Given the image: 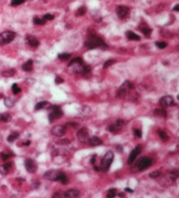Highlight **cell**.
Wrapping results in <instances>:
<instances>
[{"mask_svg":"<svg viewBox=\"0 0 179 198\" xmlns=\"http://www.w3.org/2000/svg\"><path fill=\"white\" fill-rule=\"evenodd\" d=\"M25 167H26V170L28 172H30V173H34L36 171V169H37V166H36L35 161L30 158H27L25 160Z\"/></svg>","mask_w":179,"mask_h":198,"instance_id":"cell-12","label":"cell"},{"mask_svg":"<svg viewBox=\"0 0 179 198\" xmlns=\"http://www.w3.org/2000/svg\"><path fill=\"white\" fill-rule=\"evenodd\" d=\"M77 138L81 142H87L89 139V131L86 127H82L77 132Z\"/></svg>","mask_w":179,"mask_h":198,"instance_id":"cell-11","label":"cell"},{"mask_svg":"<svg viewBox=\"0 0 179 198\" xmlns=\"http://www.w3.org/2000/svg\"><path fill=\"white\" fill-rule=\"evenodd\" d=\"M140 31H141L144 35H145V36H148L149 35L152 33V28H150L149 27L145 26V27H143V28H140Z\"/></svg>","mask_w":179,"mask_h":198,"instance_id":"cell-31","label":"cell"},{"mask_svg":"<svg viewBox=\"0 0 179 198\" xmlns=\"http://www.w3.org/2000/svg\"><path fill=\"white\" fill-rule=\"evenodd\" d=\"M119 196H120V197H124V194H123V193H121V194H119Z\"/></svg>","mask_w":179,"mask_h":198,"instance_id":"cell-53","label":"cell"},{"mask_svg":"<svg viewBox=\"0 0 179 198\" xmlns=\"http://www.w3.org/2000/svg\"><path fill=\"white\" fill-rule=\"evenodd\" d=\"M15 99L12 98V97H6L4 100V104L6 107H13L15 104Z\"/></svg>","mask_w":179,"mask_h":198,"instance_id":"cell-24","label":"cell"},{"mask_svg":"<svg viewBox=\"0 0 179 198\" xmlns=\"http://www.w3.org/2000/svg\"><path fill=\"white\" fill-rule=\"evenodd\" d=\"M80 194V191L78 189L76 188H72V189H68V191L64 193L63 196L65 197H69V198H75V197H77L79 196Z\"/></svg>","mask_w":179,"mask_h":198,"instance_id":"cell-16","label":"cell"},{"mask_svg":"<svg viewBox=\"0 0 179 198\" xmlns=\"http://www.w3.org/2000/svg\"><path fill=\"white\" fill-rule=\"evenodd\" d=\"M134 88V85L132 84L131 82L126 80L122 84L121 88H119L118 91H117V96L121 99H124L126 97L127 94H128L129 90H131Z\"/></svg>","mask_w":179,"mask_h":198,"instance_id":"cell-4","label":"cell"},{"mask_svg":"<svg viewBox=\"0 0 179 198\" xmlns=\"http://www.w3.org/2000/svg\"><path fill=\"white\" fill-rule=\"evenodd\" d=\"M125 126V121L123 120H117L113 124L107 127V131L113 134H118L123 130V127Z\"/></svg>","mask_w":179,"mask_h":198,"instance_id":"cell-7","label":"cell"},{"mask_svg":"<svg viewBox=\"0 0 179 198\" xmlns=\"http://www.w3.org/2000/svg\"><path fill=\"white\" fill-rule=\"evenodd\" d=\"M85 13H86V8L84 6H81L80 8H78L77 12H76V15L77 16H83L85 14Z\"/></svg>","mask_w":179,"mask_h":198,"instance_id":"cell-35","label":"cell"},{"mask_svg":"<svg viewBox=\"0 0 179 198\" xmlns=\"http://www.w3.org/2000/svg\"><path fill=\"white\" fill-rule=\"evenodd\" d=\"M44 21H51V20L54 19V16L51 14H50V13H47V14H44L43 15V18Z\"/></svg>","mask_w":179,"mask_h":198,"instance_id":"cell-42","label":"cell"},{"mask_svg":"<svg viewBox=\"0 0 179 198\" xmlns=\"http://www.w3.org/2000/svg\"><path fill=\"white\" fill-rule=\"evenodd\" d=\"M130 12V8L126 6H120L117 8V15L120 19H124Z\"/></svg>","mask_w":179,"mask_h":198,"instance_id":"cell-13","label":"cell"},{"mask_svg":"<svg viewBox=\"0 0 179 198\" xmlns=\"http://www.w3.org/2000/svg\"><path fill=\"white\" fill-rule=\"evenodd\" d=\"M51 106V105L48 102H39L36 105V111L38 110H42V109H50V107Z\"/></svg>","mask_w":179,"mask_h":198,"instance_id":"cell-20","label":"cell"},{"mask_svg":"<svg viewBox=\"0 0 179 198\" xmlns=\"http://www.w3.org/2000/svg\"><path fill=\"white\" fill-rule=\"evenodd\" d=\"M29 144H30V141H27V142H25V143H23V145H25V146H28V145H29Z\"/></svg>","mask_w":179,"mask_h":198,"instance_id":"cell-51","label":"cell"},{"mask_svg":"<svg viewBox=\"0 0 179 198\" xmlns=\"http://www.w3.org/2000/svg\"><path fill=\"white\" fill-rule=\"evenodd\" d=\"M12 162L10 163H6L5 164H2V165H0V174H2V175H6V174L9 172V170L12 166Z\"/></svg>","mask_w":179,"mask_h":198,"instance_id":"cell-18","label":"cell"},{"mask_svg":"<svg viewBox=\"0 0 179 198\" xmlns=\"http://www.w3.org/2000/svg\"><path fill=\"white\" fill-rule=\"evenodd\" d=\"M117 151H119V152H123V146L122 145H117Z\"/></svg>","mask_w":179,"mask_h":198,"instance_id":"cell-46","label":"cell"},{"mask_svg":"<svg viewBox=\"0 0 179 198\" xmlns=\"http://www.w3.org/2000/svg\"><path fill=\"white\" fill-rule=\"evenodd\" d=\"M116 189L115 188H111L108 190V193L107 194H106V197L107 198H113L114 197L115 195H116Z\"/></svg>","mask_w":179,"mask_h":198,"instance_id":"cell-34","label":"cell"},{"mask_svg":"<svg viewBox=\"0 0 179 198\" xmlns=\"http://www.w3.org/2000/svg\"><path fill=\"white\" fill-rule=\"evenodd\" d=\"M115 63V60L114 59H109L107 60V61L105 62V64H104V68H107L108 66H110V65H112L113 64Z\"/></svg>","mask_w":179,"mask_h":198,"instance_id":"cell-40","label":"cell"},{"mask_svg":"<svg viewBox=\"0 0 179 198\" xmlns=\"http://www.w3.org/2000/svg\"><path fill=\"white\" fill-rule=\"evenodd\" d=\"M12 120V116L9 113L6 112V113L0 114V121L2 122H10Z\"/></svg>","mask_w":179,"mask_h":198,"instance_id":"cell-25","label":"cell"},{"mask_svg":"<svg viewBox=\"0 0 179 198\" xmlns=\"http://www.w3.org/2000/svg\"><path fill=\"white\" fill-rule=\"evenodd\" d=\"M113 157H114V155H113V152L109 150L107 151L104 157L102 158L101 162H100V165H99V170L103 171V172H107L108 169L110 168L111 166L112 163H113Z\"/></svg>","mask_w":179,"mask_h":198,"instance_id":"cell-3","label":"cell"},{"mask_svg":"<svg viewBox=\"0 0 179 198\" xmlns=\"http://www.w3.org/2000/svg\"><path fill=\"white\" fill-rule=\"evenodd\" d=\"M25 1H26V0H12L11 6H20V5L23 4V3H24Z\"/></svg>","mask_w":179,"mask_h":198,"instance_id":"cell-37","label":"cell"},{"mask_svg":"<svg viewBox=\"0 0 179 198\" xmlns=\"http://www.w3.org/2000/svg\"><path fill=\"white\" fill-rule=\"evenodd\" d=\"M90 111H91V109H90V107H89V106H83V108H82V110L80 111L79 116H81V117L86 116V115H88V114H89Z\"/></svg>","mask_w":179,"mask_h":198,"instance_id":"cell-27","label":"cell"},{"mask_svg":"<svg viewBox=\"0 0 179 198\" xmlns=\"http://www.w3.org/2000/svg\"><path fill=\"white\" fill-rule=\"evenodd\" d=\"M88 142H89V144H90L91 146L95 147V146L101 145L103 142H102L101 139H99L98 136H92V137H91V138L88 139Z\"/></svg>","mask_w":179,"mask_h":198,"instance_id":"cell-17","label":"cell"},{"mask_svg":"<svg viewBox=\"0 0 179 198\" xmlns=\"http://www.w3.org/2000/svg\"><path fill=\"white\" fill-rule=\"evenodd\" d=\"M58 57L61 60H67L71 57V54H69V53H62V54L58 55Z\"/></svg>","mask_w":179,"mask_h":198,"instance_id":"cell-36","label":"cell"},{"mask_svg":"<svg viewBox=\"0 0 179 198\" xmlns=\"http://www.w3.org/2000/svg\"><path fill=\"white\" fill-rule=\"evenodd\" d=\"M153 114H154V116L161 117V118H166L167 117V111L164 108L155 109L154 112H153Z\"/></svg>","mask_w":179,"mask_h":198,"instance_id":"cell-21","label":"cell"},{"mask_svg":"<svg viewBox=\"0 0 179 198\" xmlns=\"http://www.w3.org/2000/svg\"><path fill=\"white\" fill-rule=\"evenodd\" d=\"M96 157H97V155H93L92 157H91V164H94L95 163V160H96Z\"/></svg>","mask_w":179,"mask_h":198,"instance_id":"cell-47","label":"cell"},{"mask_svg":"<svg viewBox=\"0 0 179 198\" xmlns=\"http://www.w3.org/2000/svg\"><path fill=\"white\" fill-rule=\"evenodd\" d=\"M75 64H83V58H80V57L74 58L73 60H71V61L69 62V64H68V66L70 67V66H72V65H75Z\"/></svg>","mask_w":179,"mask_h":198,"instance_id":"cell-30","label":"cell"},{"mask_svg":"<svg viewBox=\"0 0 179 198\" xmlns=\"http://www.w3.org/2000/svg\"><path fill=\"white\" fill-rule=\"evenodd\" d=\"M153 159L149 158V157H141L140 159H138L135 164L132 165L131 167V172H142V171L145 170L148 167H150L153 164Z\"/></svg>","mask_w":179,"mask_h":198,"instance_id":"cell-2","label":"cell"},{"mask_svg":"<svg viewBox=\"0 0 179 198\" xmlns=\"http://www.w3.org/2000/svg\"><path fill=\"white\" fill-rule=\"evenodd\" d=\"M57 143L59 144V145H67V144H69L70 142H69L68 139H64V140L57 141Z\"/></svg>","mask_w":179,"mask_h":198,"instance_id":"cell-41","label":"cell"},{"mask_svg":"<svg viewBox=\"0 0 179 198\" xmlns=\"http://www.w3.org/2000/svg\"><path fill=\"white\" fill-rule=\"evenodd\" d=\"M68 126H71L73 127H77L78 124L77 123H68Z\"/></svg>","mask_w":179,"mask_h":198,"instance_id":"cell-48","label":"cell"},{"mask_svg":"<svg viewBox=\"0 0 179 198\" xmlns=\"http://www.w3.org/2000/svg\"><path fill=\"white\" fill-rule=\"evenodd\" d=\"M16 33L13 31H5L0 34V45L7 44L14 40Z\"/></svg>","mask_w":179,"mask_h":198,"instance_id":"cell-5","label":"cell"},{"mask_svg":"<svg viewBox=\"0 0 179 198\" xmlns=\"http://www.w3.org/2000/svg\"><path fill=\"white\" fill-rule=\"evenodd\" d=\"M33 22H34V24L36 25H43L45 24V21L43 19H39V18L37 17H35L34 19H33Z\"/></svg>","mask_w":179,"mask_h":198,"instance_id":"cell-33","label":"cell"},{"mask_svg":"<svg viewBox=\"0 0 179 198\" xmlns=\"http://www.w3.org/2000/svg\"><path fill=\"white\" fill-rule=\"evenodd\" d=\"M63 82H64V80H63V79L61 78V77L57 76L56 78H55V83H56V84H61V83H63Z\"/></svg>","mask_w":179,"mask_h":198,"instance_id":"cell-44","label":"cell"},{"mask_svg":"<svg viewBox=\"0 0 179 198\" xmlns=\"http://www.w3.org/2000/svg\"><path fill=\"white\" fill-rule=\"evenodd\" d=\"M84 46L87 47L88 49H96V48H101V49H106V44L104 42V40L102 38L98 37V36H95V35H90L88 36V38L86 39V41L84 42Z\"/></svg>","mask_w":179,"mask_h":198,"instance_id":"cell-1","label":"cell"},{"mask_svg":"<svg viewBox=\"0 0 179 198\" xmlns=\"http://www.w3.org/2000/svg\"><path fill=\"white\" fill-rule=\"evenodd\" d=\"M49 110H51V112H50V113H49V116H48L50 122H53L55 120L62 117L63 112H62V110L59 108V106H58V105H51V106L50 107Z\"/></svg>","mask_w":179,"mask_h":198,"instance_id":"cell-6","label":"cell"},{"mask_svg":"<svg viewBox=\"0 0 179 198\" xmlns=\"http://www.w3.org/2000/svg\"><path fill=\"white\" fill-rule=\"evenodd\" d=\"M149 176L151 178H153V179H155V178H158L160 176V172H159V171H154V172H152L149 173Z\"/></svg>","mask_w":179,"mask_h":198,"instance_id":"cell-38","label":"cell"},{"mask_svg":"<svg viewBox=\"0 0 179 198\" xmlns=\"http://www.w3.org/2000/svg\"><path fill=\"white\" fill-rule=\"evenodd\" d=\"M124 190L126 191V192H128V193H133V190H132L131 188H129V187H126Z\"/></svg>","mask_w":179,"mask_h":198,"instance_id":"cell-49","label":"cell"},{"mask_svg":"<svg viewBox=\"0 0 179 198\" xmlns=\"http://www.w3.org/2000/svg\"><path fill=\"white\" fill-rule=\"evenodd\" d=\"M94 170H95V171H97V172L100 171V170H99V166H96V165H95V166H94Z\"/></svg>","mask_w":179,"mask_h":198,"instance_id":"cell-52","label":"cell"},{"mask_svg":"<svg viewBox=\"0 0 179 198\" xmlns=\"http://www.w3.org/2000/svg\"><path fill=\"white\" fill-rule=\"evenodd\" d=\"M0 156H1V157H2V159L4 161H6L10 157H12V156H10L9 154H4V153H1L0 154Z\"/></svg>","mask_w":179,"mask_h":198,"instance_id":"cell-45","label":"cell"},{"mask_svg":"<svg viewBox=\"0 0 179 198\" xmlns=\"http://www.w3.org/2000/svg\"><path fill=\"white\" fill-rule=\"evenodd\" d=\"M134 135L135 136L138 137V138H141L142 137V131L139 130V129H135L134 130Z\"/></svg>","mask_w":179,"mask_h":198,"instance_id":"cell-43","label":"cell"},{"mask_svg":"<svg viewBox=\"0 0 179 198\" xmlns=\"http://www.w3.org/2000/svg\"><path fill=\"white\" fill-rule=\"evenodd\" d=\"M158 134H159V136L161 138L162 141H164V142H167V141L168 140V135H167L166 132H164V131H162V130H159Z\"/></svg>","mask_w":179,"mask_h":198,"instance_id":"cell-29","label":"cell"},{"mask_svg":"<svg viewBox=\"0 0 179 198\" xmlns=\"http://www.w3.org/2000/svg\"><path fill=\"white\" fill-rule=\"evenodd\" d=\"M15 74V70L14 69H9V70H6L2 73V75L4 77H12Z\"/></svg>","mask_w":179,"mask_h":198,"instance_id":"cell-28","label":"cell"},{"mask_svg":"<svg viewBox=\"0 0 179 198\" xmlns=\"http://www.w3.org/2000/svg\"><path fill=\"white\" fill-rule=\"evenodd\" d=\"M141 150H142V146L140 145V144L137 145L136 147H135V149H134V150L131 151V153L130 154V156H129V158H128L127 163H128L129 164H133V163L135 162V160H136L137 157H138V156L140 154Z\"/></svg>","mask_w":179,"mask_h":198,"instance_id":"cell-9","label":"cell"},{"mask_svg":"<svg viewBox=\"0 0 179 198\" xmlns=\"http://www.w3.org/2000/svg\"><path fill=\"white\" fill-rule=\"evenodd\" d=\"M174 10L176 11V12H178L179 11V5H176V6H175V8H174Z\"/></svg>","mask_w":179,"mask_h":198,"instance_id":"cell-50","label":"cell"},{"mask_svg":"<svg viewBox=\"0 0 179 198\" xmlns=\"http://www.w3.org/2000/svg\"><path fill=\"white\" fill-rule=\"evenodd\" d=\"M126 36H127L128 39L133 40V41H139L140 40V36H138L137 34H135V33L132 32V31H127L126 32Z\"/></svg>","mask_w":179,"mask_h":198,"instance_id":"cell-22","label":"cell"},{"mask_svg":"<svg viewBox=\"0 0 179 198\" xmlns=\"http://www.w3.org/2000/svg\"><path fill=\"white\" fill-rule=\"evenodd\" d=\"M61 171H57V170H49L43 174V178L47 180L51 181H58L59 179V176L61 174Z\"/></svg>","mask_w":179,"mask_h":198,"instance_id":"cell-8","label":"cell"},{"mask_svg":"<svg viewBox=\"0 0 179 198\" xmlns=\"http://www.w3.org/2000/svg\"><path fill=\"white\" fill-rule=\"evenodd\" d=\"M65 132H66V127H64V126H55L51 129V133L55 136H62Z\"/></svg>","mask_w":179,"mask_h":198,"instance_id":"cell-14","label":"cell"},{"mask_svg":"<svg viewBox=\"0 0 179 198\" xmlns=\"http://www.w3.org/2000/svg\"><path fill=\"white\" fill-rule=\"evenodd\" d=\"M155 45L160 49H164V48H166L168 44H167V43H165V42H156V43H155Z\"/></svg>","mask_w":179,"mask_h":198,"instance_id":"cell-39","label":"cell"},{"mask_svg":"<svg viewBox=\"0 0 179 198\" xmlns=\"http://www.w3.org/2000/svg\"><path fill=\"white\" fill-rule=\"evenodd\" d=\"M168 176H169L170 179L172 181H175L177 179V178L179 177V172L177 169H172L170 170L169 173H168Z\"/></svg>","mask_w":179,"mask_h":198,"instance_id":"cell-23","label":"cell"},{"mask_svg":"<svg viewBox=\"0 0 179 198\" xmlns=\"http://www.w3.org/2000/svg\"><path fill=\"white\" fill-rule=\"evenodd\" d=\"M19 136H20L19 134L16 133V132H13V133H12L11 135H9V136L7 137V142H14L16 139L19 138Z\"/></svg>","mask_w":179,"mask_h":198,"instance_id":"cell-26","label":"cell"},{"mask_svg":"<svg viewBox=\"0 0 179 198\" xmlns=\"http://www.w3.org/2000/svg\"><path fill=\"white\" fill-rule=\"evenodd\" d=\"M21 68H22V70L25 72L32 71L33 70V60H31V59L28 60L26 63L23 64L22 66H21Z\"/></svg>","mask_w":179,"mask_h":198,"instance_id":"cell-19","label":"cell"},{"mask_svg":"<svg viewBox=\"0 0 179 198\" xmlns=\"http://www.w3.org/2000/svg\"><path fill=\"white\" fill-rule=\"evenodd\" d=\"M26 40H27V43H28V45H30L33 48H36V47H38L40 44L39 41H38L36 37H34L33 36L28 35V36L26 37Z\"/></svg>","mask_w":179,"mask_h":198,"instance_id":"cell-15","label":"cell"},{"mask_svg":"<svg viewBox=\"0 0 179 198\" xmlns=\"http://www.w3.org/2000/svg\"><path fill=\"white\" fill-rule=\"evenodd\" d=\"M160 105L162 108L175 105V102H174L173 96H171V95H165V96H162L161 98L160 99Z\"/></svg>","mask_w":179,"mask_h":198,"instance_id":"cell-10","label":"cell"},{"mask_svg":"<svg viewBox=\"0 0 179 198\" xmlns=\"http://www.w3.org/2000/svg\"><path fill=\"white\" fill-rule=\"evenodd\" d=\"M12 90H13V93L16 95V94H19L20 92L21 91V88L18 86V84L14 83V84H13V86H12Z\"/></svg>","mask_w":179,"mask_h":198,"instance_id":"cell-32","label":"cell"}]
</instances>
